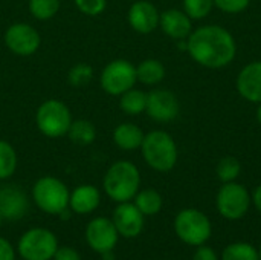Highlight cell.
I'll return each instance as SVG.
<instances>
[{
  "label": "cell",
  "instance_id": "cell-10",
  "mask_svg": "<svg viewBox=\"0 0 261 260\" xmlns=\"http://www.w3.org/2000/svg\"><path fill=\"white\" fill-rule=\"evenodd\" d=\"M217 210L219 213L229 221H239L242 219L251 205V196L249 192L234 182H226L222 185V188L217 193Z\"/></svg>",
  "mask_w": 261,
  "mask_h": 260
},
{
  "label": "cell",
  "instance_id": "cell-38",
  "mask_svg": "<svg viewBox=\"0 0 261 260\" xmlns=\"http://www.w3.org/2000/svg\"><path fill=\"white\" fill-rule=\"evenodd\" d=\"M258 260H261V247L260 250H258Z\"/></svg>",
  "mask_w": 261,
  "mask_h": 260
},
{
  "label": "cell",
  "instance_id": "cell-17",
  "mask_svg": "<svg viewBox=\"0 0 261 260\" xmlns=\"http://www.w3.org/2000/svg\"><path fill=\"white\" fill-rule=\"evenodd\" d=\"M239 93L251 103H261V61L249 63L237 77Z\"/></svg>",
  "mask_w": 261,
  "mask_h": 260
},
{
  "label": "cell",
  "instance_id": "cell-34",
  "mask_svg": "<svg viewBox=\"0 0 261 260\" xmlns=\"http://www.w3.org/2000/svg\"><path fill=\"white\" fill-rule=\"evenodd\" d=\"M193 260H217V256H216L213 248L200 245V247H197V250L193 256Z\"/></svg>",
  "mask_w": 261,
  "mask_h": 260
},
{
  "label": "cell",
  "instance_id": "cell-8",
  "mask_svg": "<svg viewBox=\"0 0 261 260\" xmlns=\"http://www.w3.org/2000/svg\"><path fill=\"white\" fill-rule=\"evenodd\" d=\"M17 250L23 260H50L58 250V241L46 228H31L20 238Z\"/></svg>",
  "mask_w": 261,
  "mask_h": 260
},
{
  "label": "cell",
  "instance_id": "cell-33",
  "mask_svg": "<svg viewBox=\"0 0 261 260\" xmlns=\"http://www.w3.org/2000/svg\"><path fill=\"white\" fill-rule=\"evenodd\" d=\"M0 260H15V251L5 238H0Z\"/></svg>",
  "mask_w": 261,
  "mask_h": 260
},
{
  "label": "cell",
  "instance_id": "cell-36",
  "mask_svg": "<svg viewBox=\"0 0 261 260\" xmlns=\"http://www.w3.org/2000/svg\"><path fill=\"white\" fill-rule=\"evenodd\" d=\"M101 256H102V260H116V259H115V254H113V251H107V253H102Z\"/></svg>",
  "mask_w": 261,
  "mask_h": 260
},
{
  "label": "cell",
  "instance_id": "cell-11",
  "mask_svg": "<svg viewBox=\"0 0 261 260\" xmlns=\"http://www.w3.org/2000/svg\"><path fill=\"white\" fill-rule=\"evenodd\" d=\"M177 97L167 89H153L147 93L145 113L158 123H170L179 115Z\"/></svg>",
  "mask_w": 261,
  "mask_h": 260
},
{
  "label": "cell",
  "instance_id": "cell-39",
  "mask_svg": "<svg viewBox=\"0 0 261 260\" xmlns=\"http://www.w3.org/2000/svg\"><path fill=\"white\" fill-rule=\"evenodd\" d=\"M2 222H3V218H2V215H0V227H2Z\"/></svg>",
  "mask_w": 261,
  "mask_h": 260
},
{
  "label": "cell",
  "instance_id": "cell-22",
  "mask_svg": "<svg viewBox=\"0 0 261 260\" xmlns=\"http://www.w3.org/2000/svg\"><path fill=\"white\" fill-rule=\"evenodd\" d=\"M147 107V93L141 89L132 87L119 97V109L130 116H136L145 112Z\"/></svg>",
  "mask_w": 261,
  "mask_h": 260
},
{
  "label": "cell",
  "instance_id": "cell-5",
  "mask_svg": "<svg viewBox=\"0 0 261 260\" xmlns=\"http://www.w3.org/2000/svg\"><path fill=\"white\" fill-rule=\"evenodd\" d=\"M70 192L67 185L55 176H41L32 187V199L37 207L47 213L58 216L69 207Z\"/></svg>",
  "mask_w": 261,
  "mask_h": 260
},
{
  "label": "cell",
  "instance_id": "cell-2",
  "mask_svg": "<svg viewBox=\"0 0 261 260\" xmlns=\"http://www.w3.org/2000/svg\"><path fill=\"white\" fill-rule=\"evenodd\" d=\"M139 185H141L139 169L133 162L125 159L113 162L107 169L102 179V187L106 195L118 204L132 201L139 192Z\"/></svg>",
  "mask_w": 261,
  "mask_h": 260
},
{
  "label": "cell",
  "instance_id": "cell-29",
  "mask_svg": "<svg viewBox=\"0 0 261 260\" xmlns=\"http://www.w3.org/2000/svg\"><path fill=\"white\" fill-rule=\"evenodd\" d=\"M214 6V0H184V11L191 20L205 18Z\"/></svg>",
  "mask_w": 261,
  "mask_h": 260
},
{
  "label": "cell",
  "instance_id": "cell-25",
  "mask_svg": "<svg viewBox=\"0 0 261 260\" xmlns=\"http://www.w3.org/2000/svg\"><path fill=\"white\" fill-rule=\"evenodd\" d=\"M61 8V0H28L29 14L40 21L54 18Z\"/></svg>",
  "mask_w": 261,
  "mask_h": 260
},
{
  "label": "cell",
  "instance_id": "cell-32",
  "mask_svg": "<svg viewBox=\"0 0 261 260\" xmlns=\"http://www.w3.org/2000/svg\"><path fill=\"white\" fill-rule=\"evenodd\" d=\"M54 260H81L80 253L75 248L70 247H58V250L54 254Z\"/></svg>",
  "mask_w": 261,
  "mask_h": 260
},
{
  "label": "cell",
  "instance_id": "cell-13",
  "mask_svg": "<svg viewBox=\"0 0 261 260\" xmlns=\"http://www.w3.org/2000/svg\"><path fill=\"white\" fill-rule=\"evenodd\" d=\"M112 222L121 236L132 239V238H136L141 234V231L144 228V215L130 201L121 202L113 210Z\"/></svg>",
  "mask_w": 261,
  "mask_h": 260
},
{
  "label": "cell",
  "instance_id": "cell-26",
  "mask_svg": "<svg viewBox=\"0 0 261 260\" xmlns=\"http://www.w3.org/2000/svg\"><path fill=\"white\" fill-rule=\"evenodd\" d=\"M93 75L95 70L89 63H76L67 72V83L70 87L81 89L93 80Z\"/></svg>",
  "mask_w": 261,
  "mask_h": 260
},
{
  "label": "cell",
  "instance_id": "cell-18",
  "mask_svg": "<svg viewBox=\"0 0 261 260\" xmlns=\"http://www.w3.org/2000/svg\"><path fill=\"white\" fill-rule=\"evenodd\" d=\"M101 202L99 190L92 184L78 185L69 198V208L76 215H89L98 208Z\"/></svg>",
  "mask_w": 261,
  "mask_h": 260
},
{
  "label": "cell",
  "instance_id": "cell-6",
  "mask_svg": "<svg viewBox=\"0 0 261 260\" xmlns=\"http://www.w3.org/2000/svg\"><path fill=\"white\" fill-rule=\"evenodd\" d=\"M174 231L184 244L200 247L211 238V222L205 213L185 208L174 219Z\"/></svg>",
  "mask_w": 261,
  "mask_h": 260
},
{
  "label": "cell",
  "instance_id": "cell-4",
  "mask_svg": "<svg viewBox=\"0 0 261 260\" xmlns=\"http://www.w3.org/2000/svg\"><path fill=\"white\" fill-rule=\"evenodd\" d=\"M72 112L66 103L57 98L44 100L35 112V124L41 135L49 139H58L67 135L72 124Z\"/></svg>",
  "mask_w": 261,
  "mask_h": 260
},
{
  "label": "cell",
  "instance_id": "cell-23",
  "mask_svg": "<svg viewBox=\"0 0 261 260\" xmlns=\"http://www.w3.org/2000/svg\"><path fill=\"white\" fill-rule=\"evenodd\" d=\"M135 205L144 216H154L162 208V196L154 188H145L136 193Z\"/></svg>",
  "mask_w": 261,
  "mask_h": 260
},
{
  "label": "cell",
  "instance_id": "cell-15",
  "mask_svg": "<svg viewBox=\"0 0 261 260\" xmlns=\"http://www.w3.org/2000/svg\"><path fill=\"white\" fill-rule=\"evenodd\" d=\"M29 210L26 193L18 185L0 188V215L6 221H20Z\"/></svg>",
  "mask_w": 261,
  "mask_h": 260
},
{
  "label": "cell",
  "instance_id": "cell-12",
  "mask_svg": "<svg viewBox=\"0 0 261 260\" xmlns=\"http://www.w3.org/2000/svg\"><path fill=\"white\" fill-rule=\"evenodd\" d=\"M119 233L113 225L112 219L107 218H95L89 222L86 228V241L89 247L102 254L107 251H113L118 244Z\"/></svg>",
  "mask_w": 261,
  "mask_h": 260
},
{
  "label": "cell",
  "instance_id": "cell-30",
  "mask_svg": "<svg viewBox=\"0 0 261 260\" xmlns=\"http://www.w3.org/2000/svg\"><path fill=\"white\" fill-rule=\"evenodd\" d=\"M76 9L87 17H98L107 8V0H73Z\"/></svg>",
  "mask_w": 261,
  "mask_h": 260
},
{
  "label": "cell",
  "instance_id": "cell-1",
  "mask_svg": "<svg viewBox=\"0 0 261 260\" xmlns=\"http://www.w3.org/2000/svg\"><path fill=\"white\" fill-rule=\"evenodd\" d=\"M187 51L199 64L210 69H220L232 63L237 44L229 31L219 25H206L190 34Z\"/></svg>",
  "mask_w": 261,
  "mask_h": 260
},
{
  "label": "cell",
  "instance_id": "cell-28",
  "mask_svg": "<svg viewBox=\"0 0 261 260\" xmlns=\"http://www.w3.org/2000/svg\"><path fill=\"white\" fill-rule=\"evenodd\" d=\"M216 172H217L219 179L223 184L234 182L239 178L240 172H242V166H240V161L237 158H234V156H225V158H222L219 161Z\"/></svg>",
  "mask_w": 261,
  "mask_h": 260
},
{
  "label": "cell",
  "instance_id": "cell-31",
  "mask_svg": "<svg viewBox=\"0 0 261 260\" xmlns=\"http://www.w3.org/2000/svg\"><path fill=\"white\" fill-rule=\"evenodd\" d=\"M251 0H214V5L226 14H239L249 6Z\"/></svg>",
  "mask_w": 261,
  "mask_h": 260
},
{
  "label": "cell",
  "instance_id": "cell-40",
  "mask_svg": "<svg viewBox=\"0 0 261 260\" xmlns=\"http://www.w3.org/2000/svg\"><path fill=\"white\" fill-rule=\"evenodd\" d=\"M0 188H2V187H0Z\"/></svg>",
  "mask_w": 261,
  "mask_h": 260
},
{
  "label": "cell",
  "instance_id": "cell-35",
  "mask_svg": "<svg viewBox=\"0 0 261 260\" xmlns=\"http://www.w3.org/2000/svg\"><path fill=\"white\" fill-rule=\"evenodd\" d=\"M252 201H254V205L257 207V210L261 213V185H258L254 192V196H252Z\"/></svg>",
  "mask_w": 261,
  "mask_h": 260
},
{
  "label": "cell",
  "instance_id": "cell-27",
  "mask_svg": "<svg viewBox=\"0 0 261 260\" xmlns=\"http://www.w3.org/2000/svg\"><path fill=\"white\" fill-rule=\"evenodd\" d=\"M222 260H258V250L249 244L236 242L223 250Z\"/></svg>",
  "mask_w": 261,
  "mask_h": 260
},
{
  "label": "cell",
  "instance_id": "cell-9",
  "mask_svg": "<svg viewBox=\"0 0 261 260\" xmlns=\"http://www.w3.org/2000/svg\"><path fill=\"white\" fill-rule=\"evenodd\" d=\"M3 41L8 51H11L14 55L31 57L40 49L41 35L32 25L24 21H17L6 28Z\"/></svg>",
  "mask_w": 261,
  "mask_h": 260
},
{
  "label": "cell",
  "instance_id": "cell-19",
  "mask_svg": "<svg viewBox=\"0 0 261 260\" xmlns=\"http://www.w3.org/2000/svg\"><path fill=\"white\" fill-rule=\"evenodd\" d=\"M145 133L133 123H121L113 130V143L124 152H133L141 149Z\"/></svg>",
  "mask_w": 261,
  "mask_h": 260
},
{
  "label": "cell",
  "instance_id": "cell-7",
  "mask_svg": "<svg viewBox=\"0 0 261 260\" xmlns=\"http://www.w3.org/2000/svg\"><path fill=\"white\" fill-rule=\"evenodd\" d=\"M138 83L136 66L124 58L112 60L104 66L99 75L101 89L112 97H121Z\"/></svg>",
  "mask_w": 261,
  "mask_h": 260
},
{
  "label": "cell",
  "instance_id": "cell-3",
  "mask_svg": "<svg viewBox=\"0 0 261 260\" xmlns=\"http://www.w3.org/2000/svg\"><path fill=\"white\" fill-rule=\"evenodd\" d=\"M141 153L147 166L161 173L173 170L179 156L176 141L165 130L148 132L144 136Z\"/></svg>",
  "mask_w": 261,
  "mask_h": 260
},
{
  "label": "cell",
  "instance_id": "cell-21",
  "mask_svg": "<svg viewBox=\"0 0 261 260\" xmlns=\"http://www.w3.org/2000/svg\"><path fill=\"white\" fill-rule=\"evenodd\" d=\"M66 136L76 146H90L96 139V127L89 120H73Z\"/></svg>",
  "mask_w": 261,
  "mask_h": 260
},
{
  "label": "cell",
  "instance_id": "cell-24",
  "mask_svg": "<svg viewBox=\"0 0 261 260\" xmlns=\"http://www.w3.org/2000/svg\"><path fill=\"white\" fill-rule=\"evenodd\" d=\"M17 164L18 156L14 146L6 139H0V181L9 179L15 173Z\"/></svg>",
  "mask_w": 261,
  "mask_h": 260
},
{
  "label": "cell",
  "instance_id": "cell-16",
  "mask_svg": "<svg viewBox=\"0 0 261 260\" xmlns=\"http://www.w3.org/2000/svg\"><path fill=\"white\" fill-rule=\"evenodd\" d=\"M159 28L164 34L174 40H187L193 32L191 18L185 14V11H179L174 8L161 12Z\"/></svg>",
  "mask_w": 261,
  "mask_h": 260
},
{
  "label": "cell",
  "instance_id": "cell-37",
  "mask_svg": "<svg viewBox=\"0 0 261 260\" xmlns=\"http://www.w3.org/2000/svg\"><path fill=\"white\" fill-rule=\"evenodd\" d=\"M257 120H258V123L261 124V103L260 106H258V110H257Z\"/></svg>",
  "mask_w": 261,
  "mask_h": 260
},
{
  "label": "cell",
  "instance_id": "cell-14",
  "mask_svg": "<svg viewBox=\"0 0 261 260\" xmlns=\"http://www.w3.org/2000/svg\"><path fill=\"white\" fill-rule=\"evenodd\" d=\"M161 12L148 0L135 2L127 12V21L133 31L138 34H150L159 28Z\"/></svg>",
  "mask_w": 261,
  "mask_h": 260
},
{
  "label": "cell",
  "instance_id": "cell-20",
  "mask_svg": "<svg viewBox=\"0 0 261 260\" xmlns=\"http://www.w3.org/2000/svg\"><path fill=\"white\" fill-rule=\"evenodd\" d=\"M136 77L145 86H156L165 78V66L156 58H147L136 66Z\"/></svg>",
  "mask_w": 261,
  "mask_h": 260
}]
</instances>
